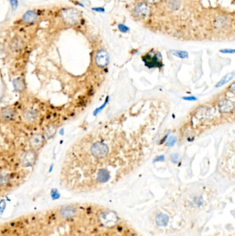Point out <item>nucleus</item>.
<instances>
[{"mask_svg":"<svg viewBox=\"0 0 235 236\" xmlns=\"http://www.w3.org/2000/svg\"><path fill=\"white\" fill-rule=\"evenodd\" d=\"M170 110L161 98L140 99L77 140L66 154L69 184L98 186L127 177L146 163Z\"/></svg>","mask_w":235,"mask_h":236,"instance_id":"nucleus-1","label":"nucleus"},{"mask_svg":"<svg viewBox=\"0 0 235 236\" xmlns=\"http://www.w3.org/2000/svg\"><path fill=\"white\" fill-rule=\"evenodd\" d=\"M234 82L210 100L196 106L181 128V133L191 140L212 130L234 121Z\"/></svg>","mask_w":235,"mask_h":236,"instance_id":"nucleus-2","label":"nucleus"},{"mask_svg":"<svg viewBox=\"0 0 235 236\" xmlns=\"http://www.w3.org/2000/svg\"><path fill=\"white\" fill-rule=\"evenodd\" d=\"M142 59L149 68H160L163 66L162 58L159 53L150 52L143 56Z\"/></svg>","mask_w":235,"mask_h":236,"instance_id":"nucleus-3","label":"nucleus"},{"mask_svg":"<svg viewBox=\"0 0 235 236\" xmlns=\"http://www.w3.org/2000/svg\"><path fill=\"white\" fill-rule=\"evenodd\" d=\"M61 17L64 21L70 25H76L79 23L81 15L77 10L73 8L67 9L63 11Z\"/></svg>","mask_w":235,"mask_h":236,"instance_id":"nucleus-4","label":"nucleus"},{"mask_svg":"<svg viewBox=\"0 0 235 236\" xmlns=\"http://www.w3.org/2000/svg\"><path fill=\"white\" fill-rule=\"evenodd\" d=\"M37 159L36 151L31 149L23 153L19 157V162L23 167H30L34 165Z\"/></svg>","mask_w":235,"mask_h":236,"instance_id":"nucleus-5","label":"nucleus"},{"mask_svg":"<svg viewBox=\"0 0 235 236\" xmlns=\"http://www.w3.org/2000/svg\"><path fill=\"white\" fill-rule=\"evenodd\" d=\"M45 136L41 134H35L33 135L29 141V144L31 149L37 151L43 147L45 144Z\"/></svg>","mask_w":235,"mask_h":236,"instance_id":"nucleus-6","label":"nucleus"},{"mask_svg":"<svg viewBox=\"0 0 235 236\" xmlns=\"http://www.w3.org/2000/svg\"><path fill=\"white\" fill-rule=\"evenodd\" d=\"M150 9L148 5L144 3L138 4L134 8L133 14L137 18H145L148 15Z\"/></svg>","mask_w":235,"mask_h":236,"instance_id":"nucleus-7","label":"nucleus"},{"mask_svg":"<svg viewBox=\"0 0 235 236\" xmlns=\"http://www.w3.org/2000/svg\"><path fill=\"white\" fill-rule=\"evenodd\" d=\"M38 112L34 108H27L23 113V118L28 123H33L37 120Z\"/></svg>","mask_w":235,"mask_h":236,"instance_id":"nucleus-8","label":"nucleus"},{"mask_svg":"<svg viewBox=\"0 0 235 236\" xmlns=\"http://www.w3.org/2000/svg\"><path fill=\"white\" fill-rule=\"evenodd\" d=\"M15 117V111L13 108H4L1 113V118L5 122H9L13 120Z\"/></svg>","mask_w":235,"mask_h":236,"instance_id":"nucleus-9","label":"nucleus"},{"mask_svg":"<svg viewBox=\"0 0 235 236\" xmlns=\"http://www.w3.org/2000/svg\"><path fill=\"white\" fill-rule=\"evenodd\" d=\"M37 19V15L33 11H27L23 16V21L26 23H28V24L34 22Z\"/></svg>","mask_w":235,"mask_h":236,"instance_id":"nucleus-10","label":"nucleus"},{"mask_svg":"<svg viewBox=\"0 0 235 236\" xmlns=\"http://www.w3.org/2000/svg\"><path fill=\"white\" fill-rule=\"evenodd\" d=\"M156 224H157L159 226H165L167 225L168 222H169V217H168L167 215L160 213L159 215H158V216H156Z\"/></svg>","mask_w":235,"mask_h":236,"instance_id":"nucleus-11","label":"nucleus"},{"mask_svg":"<svg viewBox=\"0 0 235 236\" xmlns=\"http://www.w3.org/2000/svg\"><path fill=\"white\" fill-rule=\"evenodd\" d=\"M234 77V72H233V73H232L228 74V75H225L224 77H223V78H222V80H221L220 82H219L217 84H216V87H220V86H222L224 85V84H226V83L228 82L229 81H230V80H232V79H233Z\"/></svg>","mask_w":235,"mask_h":236,"instance_id":"nucleus-12","label":"nucleus"},{"mask_svg":"<svg viewBox=\"0 0 235 236\" xmlns=\"http://www.w3.org/2000/svg\"><path fill=\"white\" fill-rule=\"evenodd\" d=\"M168 6L172 11L179 10L181 6V1L180 0H169Z\"/></svg>","mask_w":235,"mask_h":236,"instance_id":"nucleus-13","label":"nucleus"},{"mask_svg":"<svg viewBox=\"0 0 235 236\" xmlns=\"http://www.w3.org/2000/svg\"><path fill=\"white\" fill-rule=\"evenodd\" d=\"M170 52L174 56H177L179 58H187L188 57V53L183 50H171Z\"/></svg>","mask_w":235,"mask_h":236,"instance_id":"nucleus-14","label":"nucleus"},{"mask_svg":"<svg viewBox=\"0 0 235 236\" xmlns=\"http://www.w3.org/2000/svg\"><path fill=\"white\" fill-rule=\"evenodd\" d=\"M12 44V48L14 50H18L20 49L23 46V42L20 39H15L12 41L11 43Z\"/></svg>","mask_w":235,"mask_h":236,"instance_id":"nucleus-15","label":"nucleus"},{"mask_svg":"<svg viewBox=\"0 0 235 236\" xmlns=\"http://www.w3.org/2000/svg\"><path fill=\"white\" fill-rule=\"evenodd\" d=\"M56 131H57V129L55 126H50L49 127H48V128H47L46 131L44 136H47L48 138L52 137V136H53L55 135Z\"/></svg>","mask_w":235,"mask_h":236,"instance_id":"nucleus-16","label":"nucleus"},{"mask_svg":"<svg viewBox=\"0 0 235 236\" xmlns=\"http://www.w3.org/2000/svg\"><path fill=\"white\" fill-rule=\"evenodd\" d=\"M118 29H119V31L122 32V33H127V32L130 31V29H129L127 26H126V25L122 24H120L118 25Z\"/></svg>","mask_w":235,"mask_h":236,"instance_id":"nucleus-17","label":"nucleus"},{"mask_svg":"<svg viewBox=\"0 0 235 236\" xmlns=\"http://www.w3.org/2000/svg\"><path fill=\"white\" fill-rule=\"evenodd\" d=\"M221 53H234V50L233 49H224V50H221Z\"/></svg>","mask_w":235,"mask_h":236,"instance_id":"nucleus-18","label":"nucleus"},{"mask_svg":"<svg viewBox=\"0 0 235 236\" xmlns=\"http://www.w3.org/2000/svg\"><path fill=\"white\" fill-rule=\"evenodd\" d=\"M183 99H185V100H188V101H195V100H197V99L194 96L186 97V98H183Z\"/></svg>","mask_w":235,"mask_h":236,"instance_id":"nucleus-19","label":"nucleus"},{"mask_svg":"<svg viewBox=\"0 0 235 236\" xmlns=\"http://www.w3.org/2000/svg\"><path fill=\"white\" fill-rule=\"evenodd\" d=\"M93 10L97 11V12H101V13L105 12V9L103 8H93Z\"/></svg>","mask_w":235,"mask_h":236,"instance_id":"nucleus-20","label":"nucleus"},{"mask_svg":"<svg viewBox=\"0 0 235 236\" xmlns=\"http://www.w3.org/2000/svg\"><path fill=\"white\" fill-rule=\"evenodd\" d=\"M147 2H148V3H151V4H154V3H156V2H159L161 0H146Z\"/></svg>","mask_w":235,"mask_h":236,"instance_id":"nucleus-21","label":"nucleus"}]
</instances>
